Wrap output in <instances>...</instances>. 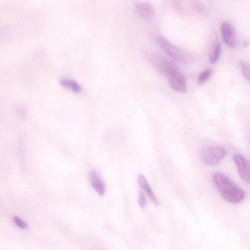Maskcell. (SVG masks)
I'll use <instances>...</instances> for the list:
<instances>
[{"label":"cell","instance_id":"2e32d148","mask_svg":"<svg viewBox=\"0 0 250 250\" xmlns=\"http://www.w3.org/2000/svg\"><path fill=\"white\" fill-rule=\"evenodd\" d=\"M13 221L14 223L19 228L22 229H25L27 227V224L22 221L21 218L17 216H15L13 218Z\"/></svg>","mask_w":250,"mask_h":250},{"label":"cell","instance_id":"9a60e30c","mask_svg":"<svg viewBox=\"0 0 250 250\" xmlns=\"http://www.w3.org/2000/svg\"><path fill=\"white\" fill-rule=\"evenodd\" d=\"M139 204L142 208H144L146 205V198L145 192L140 190L139 195Z\"/></svg>","mask_w":250,"mask_h":250},{"label":"cell","instance_id":"4fadbf2b","mask_svg":"<svg viewBox=\"0 0 250 250\" xmlns=\"http://www.w3.org/2000/svg\"><path fill=\"white\" fill-rule=\"evenodd\" d=\"M240 64L242 69L243 74L245 78L248 81L250 80V63L246 61L242 60L240 62Z\"/></svg>","mask_w":250,"mask_h":250},{"label":"cell","instance_id":"3957f363","mask_svg":"<svg viewBox=\"0 0 250 250\" xmlns=\"http://www.w3.org/2000/svg\"><path fill=\"white\" fill-rule=\"evenodd\" d=\"M226 150L219 146H209L201 152L202 160L206 164L213 166L218 164L225 157Z\"/></svg>","mask_w":250,"mask_h":250},{"label":"cell","instance_id":"8992f818","mask_svg":"<svg viewBox=\"0 0 250 250\" xmlns=\"http://www.w3.org/2000/svg\"><path fill=\"white\" fill-rule=\"evenodd\" d=\"M168 77L169 84L173 90L180 93H184L186 91V79L177 69L172 72Z\"/></svg>","mask_w":250,"mask_h":250},{"label":"cell","instance_id":"7a4b0ae2","mask_svg":"<svg viewBox=\"0 0 250 250\" xmlns=\"http://www.w3.org/2000/svg\"><path fill=\"white\" fill-rule=\"evenodd\" d=\"M155 42L173 60L182 63H188L191 61L189 55L173 45L163 36L156 37Z\"/></svg>","mask_w":250,"mask_h":250},{"label":"cell","instance_id":"30bf717a","mask_svg":"<svg viewBox=\"0 0 250 250\" xmlns=\"http://www.w3.org/2000/svg\"><path fill=\"white\" fill-rule=\"evenodd\" d=\"M138 181L139 185L146 192L153 203L156 206H158L159 205V202L154 194L145 177L143 174H139L138 178Z\"/></svg>","mask_w":250,"mask_h":250},{"label":"cell","instance_id":"ba28073f","mask_svg":"<svg viewBox=\"0 0 250 250\" xmlns=\"http://www.w3.org/2000/svg\"><path fill=\"white\" fill-rule=\"evenodd\" d=\"M136 10L144 20L150 22L155 16V9L153 6L148 1H143L136 3Z\"/></svg>","mask_w":250,"mask_h":250},{"label":"cell","instance_id":"9c48e42d","mask_svg":"<svg viewBox=\"0 0 250 250\" xmlns=\"http://www.w3.org/2000/svg\"><path fill=\"white\" fill-rule=\"evenodd\" d=\"M90 184L96 192L103 196L105 192V186L100 175L97 170L93 169L89 173Z\"/></svg>","mask_w":250,"mask_h":250},{"label":"cell","instance_id":"5b68a950","mask_svg":"<svg viewBox=\"0 0 250 250\" xmlns=\"http://www.w3.org/2000/svg\"><path fill=\"white\" fill-rule=\"evenodd\" d=\"M220 31L225 43L229 47H235L237 41L236 32L233 25L229 21H224L221 24Z\"/></svg>","mask_w":250,"mask_h":250},{"label":"cell","instance_id":"277c9868","mask_svg":"<svg viewBox=\"0 0 250 250\" xmlns=\"http://www.w3.org/2000/svg\"><path fill=\"white\" fill-rule=\"evenodd\" d=\"M150 61L154 67L163 75L168 77L172 72L177 69L169 60L159 56H152Z\"/></svg>","mask_w":250,"mask_h":250},{"label":"cell","instance_id":"52a82bcc","mask_svg":"<svg viewBox=\"0 0 250 250\" xmlns=\"http://www.w3.org/2000/svg\"><path fill=\"white\" fill-rule=\"evenodd\" d=\"M237 167L241 179L249 183L250 181V166L249 162L241 154H235L233 157Z\"/></svg>","mask_w":250,"mask_h":250},{"label":"cell","instance_id":"5bb4252c","mask_svg":"<svg viewBox=\"0 0 250 250\" xmlns=\"http://www.w3.org/2000/svg\"><path fill=\"white\" fill-rule=\"evenodd\" d=\"M211 73V70L209 69L203 71L199 75L198 83L199 84L205 83L209 78Z\"/></svg>","mask_w":250,"mask_h":250},{"label":"cell","instance_id":"8fae6325","mask_svg":"<svg viewBox=\"0 0 250 250\" xmlns=\"http://www.w3.org/2000/svg\"><path fill=\"white\" fill-rule=\"evenodd\" d=\"M221 52V45L219 42H214L210 46L209 51L208 58L210 64H214L219 59Z\"/></svg>","mask_w":250,"mask_h":250},{"label":"cell","instance_id":"6da1fadb","mask_svg":"<svg viewBox=\"0 0 250 250\" xmlns=\"http://www.w3.org/2000/svg\"><path fill=\"white\" fill-rule=\"evenodd\" d=\"M213 180L226 201L237 204L241 202L244 198L245 192L243 189L237 187L224 174L215 172L213 175Z\"/></svg>","mask_w":250,"mask_h":250},{"label":"cell","instance_id":"7c38bea8","mask_svg":"<svg viewBox=\"0 0 250 250\" xmlns=\"http://www.w3.org/2000/svg\"><path fill=\"white\" fill-rule=\"evenodd\" d=\"M60 84L63 87L68 89L75 93H79L82 90L81 85L75 81L67 78L60 80Z\"/></svg>","mask_w":250,"mask_h":250}]
</instances>
